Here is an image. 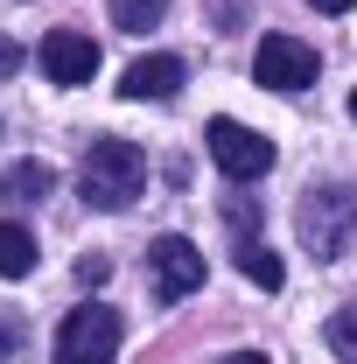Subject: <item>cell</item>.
Returning a JSON list of instances; mask_svg holds the SVG:
<instances>
[{
    "label": "cell",
    "instance_id": "obj_10",
    "mask_svg": "<svg viewBox=\"0 0 357 364\" xmlns=\"http://www.w3.org/2000/svg\"><path fill=\"white\" fill-rule=\"evenodd\" d=\"M21 273H36V238L21 225H0V280H21Z\"/></svg>",
    "mask_w": 357,
    "mask_h": 364
},
{
    "label": "cell",
    "instance_id": "obj_3",
    "mask_svg": "<svg viewBox=\"0 0 357 364\" xmlns=\"http://www.w3.org/2000/svg\"><path fill=\"white\" fill-rule=\"evenodd\" d=\"M119 358V316L112 309H70L56 329V364H112Z\"/></svg>",
    "mask_w": 357,
    "mask_h": 364
},
{
    "label": "cell",
    "instance_id": "obj_17",
    "mask_svg": "<svg viewBox=\"0 0 357 364\" xmlns=\"http://www.w3.org/2000/svg\"><path fill=\"white\" fill-rule=\"evenodd\" d=\"M218 364H273V358H260V350H231V358H218Z\"/></svg>",
    "mask_w": 357,
    "mask_h": 364
},
{
    "label": "cell",
    "instance_id": "obj_14",
    "mask_svg": "<svg viewBox=\"0 0 357 364\" xmlns=\"http://www.w3.org/2000/svg\"><path fill=\"white\" fill-rule=\"evenodd\" d=\"M21 350H28V316L0 301V364H14Z\"/></svg>",
    "mask_w": 357,
    "mask_h": 364
},
{
    "label": "cell",
    "instance_id": "obj_11",
    "mask_svg": "<svg viewBox=\"0 0 357 364\" xmlns=\"http://www.w3.org/2000/svg\"><path fill=\"white\" fill-rule=\"evenodd\" d=\"M238 273H245V280H252V287H280V259H273L267 245H260V238H238Z\"/></svg>",
    "mask_w": 357,
    "mask_h": 364
},
{
    "label": "cell",
    "instance_id": "obj_4",
    "mask_svg": "<svg viewBox=\"0 0 357 364\" xmlns=\"http://www.w3.org/2000/svg\"><path fill=\"white\" fill-rule=\"evenodd\" d=\"M203 140H211V161H218L231 182H260L273 168V140L252 134V127H238V119H211Z\"/></svg>",
    "mask_w": 357,
    "mask_h": 364
},
{
    "label": "cell",
    "instance_id": "obj_9",
    "mask_svg": "<svg viewBox=\"0 0 357 364\" xmlns=\"http://www.w3.org/2000/svg\"><path fill=\"white\" fill-rule=\"evenodd\" d=\"M49 189H56V168L49 161H14L0 176V203H43Z\"/></svg>",
    "mask_w": 357,
    "mask_h": 364
},
{
    "label": "cell",
    "instance_id": "obj_15",
    "mask_svg": "<svg viewBox=\"0 0 357 364\" xmlns=\"http://www.w3.org/2000/svg\"><path fill=\"white\" fill-rule=\"evenodd\" d=\"M105 273H112V259H98V252L78 259V280H85V287H105Z\"/></svg>",
    "mask_w": 357,
    "mask_h": 364
},
{
    "label": "cell",
    "instance_id": "obj_18",
    "mask_svg": "<svg viewBox=\"0 0 357 364\" xmlns=\"http://www.w3.org/2000/svg\"><path fill=\"white\" fill-rule=\"evenodd\" d=\"M309 7H322V14H351L357 0H309Z\"/></svg>",
    "mask_w": 357,
    "mask_h": 364
},
{
    "label": "cell",
    "instance_id": "obj_7",
    "mask_svg": "<svg viewBox=\"0 0 357 364\" xmlns=\"http://www.w3.org/2000/svg\"><path fill=\"white\" fill-rule=\"evenodd\" d=\"M36 63H43L49 85H91L98 77V43L78 36V28H49L43 49H36Z\"/></svg>",
    "mask_w": 357,
    "mask_h": 364
},
{
    "label": "cell",
    "instance_id": "obj_16",
    "mask_svg": "<svg viewBox=\"0 0 357 364\" xmlns=\"http://www.w3.org/2000/svg\"><path fill=\"white\" fill-rule=\"evenodd\" d=\"M14 70H21V49H14V43H0V77H14Z\"/></svg>",
    "mask_w": 357,
    "mask_h": 364
},
{
    "label": "cell",
    "instance_id": "obj_6",
    "mask_svg": "<svg viewBox=\"0 0 357 364\" xmlns=\"http://www.w3.org/2000/svg\"><path fill=\"white\" fill-rule=\"evenodd\" d=\"M147 273H154V294H161V301H182V294L203 287V252H196L189 238L169 231V238L147 245Z\"/></svg>",
    "mask_w": 357,
    "mask_h": 364
},
{
    "label": "cell",
    "instance_id": "obj_12",
    "mask_svg": "<svg viewBox=\"0 0 357 364\" xmlns=\"http://www.w3.org/2000/svg\"><path fill=\"white\" fill-rule=\"evenodd\" d=\"M161 14H169V0H112V28H127V36L161 28Z\"/></svg>",
    "mask_w": 357,
    "mask_h": 364
},
{
    "label": "cell",
    "instance_id": "obj_2",
    "mask_svg": "<svg viewBox=\"0 0 357 364\" xmlns=\"http://www.w3.org/2000/svg\"><path fill=\"white\" fill-rule=\"evenodd\" d=\"M294 231H302V245H309L315 259H336L343 238L357 231V189H351V182H322V189H309L302 210H294Z\"/></svg>",
    "mask_w": 357,
    "mask_h": 364
},
{
    "label": "cell",
    "instance_id": "obj_1",
    "mask_svg": "<svg viewBox=\"0 0 357 364\" xmlns=\"http://www.w3.org/2000/svg\"><path fill=\"white\" fill-rule=\"evenodd\" d=\"M78 189H85L91 210H127L140 189H147V154H140L134 140H91L85 168H78Z\"/></svg>",
    "mask_w": 357,
    "mask_h": 364
},
{
    "label": "cell",
    "instance_id": "obj_8",
    "mask_svg": "<svg viewBox=\"0 0 357 364\" xmlns=\"http://www.w3.org/2000/svg\"><path fill=\"white\" fill-rule=\"evenodd\" d=\"M182 77H189V63L182 56H140V63H127V77H119V91L127 98H176L182 91Z\"/></svg>",
    "mask_w": 357,
    "mask_h": 364
},
{
    "label": "cell",
    "instance_id": "obj_19",
    "mask_svg": "<svg viewBox=\"0 0 357 364\" xmlns=\"http://www.w3.org/2000/svg\"><path fill=\"white\" fill-rule=\"evenodd\" d=\"M351 119H357V91H351Z\"/></svg>",
    "mask_w": 357,
    "mask_h": 364
},
{
    "label": "cell",
    "instance_id": "obj_5",
    "mask_svg": "<svg viewBox=\"0 0 357 364\" xmlns=\"http://www.w3.org/2000/svg\"><path fill=\"white\" fill-rule=\"evenodd\" d=\"M252 77L267 91H309L315 85V49L294 43V36H260L252 49Z\"/></svg>",
    "mask_w": 357,
    "mask_h": 364
},
{
    "label": "cell",
    "instance_id": "obj_13",
    "mask_svg": "<svg viewBox=\"0 0 357 364\" xmlns=\"http://www.w3.org/2000/svg\"><path fill=\"white\" fill-rule=\"evenodd\" d=\"M322 343H329L343 364H357V309H336V316H329V329H322Z\"/></svg>",
    "mask_w": 357,
    "mask_h": 364
}]
</instances>
